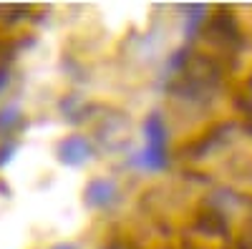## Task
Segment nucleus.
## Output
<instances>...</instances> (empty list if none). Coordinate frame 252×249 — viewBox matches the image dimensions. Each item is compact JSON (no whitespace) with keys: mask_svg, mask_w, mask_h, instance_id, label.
<instances>
[{"mask_svg":"<svg viewBox=\"0 0 252 249\" xmlns=\"http://www.w3.org/2000/svg\"><path fill=\"white\" fill-rule=\"evenodd\" d=\"M146 149L141 154V161L144 166H149V169H157V166L164 164V126L157 116L149 118L146 123Z\"/></svg>","mask_w":252,"mask_h":249,"instance_id":"1","label":"nucleus"},{"mask_svg":"<svg viewBox=\"0 0 252 249\" xmlns=\"http://www.w3.org/2000/svg\"><path fill=\"white\" fill-rule=\"evenodd\" d=\"M58 156L63 164H68V166H76V164H83L89 156H91V143L83 138V136H71L61 143V149H58Z\"/></svg>","mask_w":252,"mask_h":249,"instance_id":"2","label":"nucleus"},{"mask_svg":"<svg viewBox=\"0 0 252 249\" xmlns=\"http://www.w3.org/2000/svg\"><path fill=\"white\" fill-rule=\"evenodd\" d=\"M114 196H116V186L111 181H103V179L91 181L89 189H86V201L91 206H106V204L114 201Z\"/></svg>","mask_w":252,"mask_h":249,"instance_id":"3","label":"nucleus"},{"mask_svg":"<svg viewBox=\"0 0 252 249\" xmlns=\"http://www.w3.org/2000/svg\"><path fill=\"white\" fill-rule=\"evenodd\" d=\"M18 118V111L15 109H5V111H0V131H8L13 123Z\"/></svg>","mask_w":252,"mask_h":249,"instance_id":"4","label":"nucleus"},{"mask_svg":"<svg viewBox=\"0 0 252 249\" xmlns=\"http://www.w3.org/2000/svg\"><path fill=\"white\" fill-rule=\"evenodd\" d=\"M56 249H76V247H71V244H58Z\"/></svg>","mask_w":252,"mask_h":249,"instance_id":"5","label":"nucleus"}]
</instances>
